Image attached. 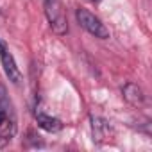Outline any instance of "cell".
<instances>
[{"instance_id":"5b68a950","label":"cell","mask_w":152,"mask_h":152,"mask_svg":"<svg viewBox=\"0 0 152 152\" xmlns=\"http://www.w3.org/2000/svg\"><path fill=\"white\" fill-rule=\"evenodd\" d=\"M36 122H38V125H39L41 129H45V131H48V132H57V131H61V127H63V124H61L57 118L48 116V115H45V113H41V111H36Z\"/></svg>"},{"instance_id":"52a82bcc","label":"cell","mask_w":152,"mask_h":152,"mask_svg":"<svg viewBox=\"0 0 152 152\" xmlns=\"http://www.w3.org/2000/svg\"><path fill=\"white\" fill-rule=\"evenodd\" d=\"M7 116H9V111L0 107V127H2V124L6 122V118H7Z\"/></svg>"},{"instance_id":"277c9868","label":"cell","mask_w":152,"mask_h":152,"mask_svg":"<svg viewBox=\"0 0 152 152\" xmlns=\"http://www.w3.org/2000/svg\"><path fill=\"white\" fill-rule=\"evenodd\" d=\"M122 93H124V99H125L131 106L140 107V106H143V102H145L143 90H141L138 84H134V83H127V84L124 86Z\"/></svg>"},{"instance_id":"6da1fadb","label":"cell","mask_w":152,"mask_h":152,"mask_svg":"<svg viewBox=\"0 0 152 152\" xmlns=\"http://www.w3.org/2000/svg\"><path fill=\"white\" fill-rule=\"evenodd\" d=\"M43 7H45V15H47V20H48L52 31L57 36H64L68 32V20H66L63 2L61 0H45Z\"/></svg>"},{"instance_id":"ba28073f","label":"cell","mask_w":152,"mask_h":152,"mask_svg":"<svg viewBox=\"0 0 152 152\" xmlns=\"http://www.w3.org/2000/svg\"><path fill=\"white\" fill-rule=\"evenodd\" d=\"M93 2H97V0H93Z\"/></svg>"},{"instance_id":"8992f818","label":"cell","mask_w":152,"mask_h":152,"mask_svg":"<svg viewBox=\"0 0 152 152\" xmlns=\"http://www.w3.org/2000/svg\"><path fill=\"white\" fill-rule=\"evenodd\" d=\"M91 129H93V140L95 141H102L109 136V124L102 118H91Z\"/></svg>"},{"instance_id":"3957f363","label":"cell","mask_w":152,"mask_h":152,"mask_svg":"<svg viewBox=\"0 0 152 152\" xmlns=\"http://www.w3.org/2000/svg\"><path fill=\"white\" fill-rule=\"evenodd\" d=\"M0 61H2V66H4V72L7 75V79L13 83V84H18L22 81V73L16 66V61L13 57V54L9 52L7 45L0 39Z\"/></svg>"},{"instance_id":"7a4b0ae2","label":"cell","mask_w":152,"mask_h":152,"mask_svg":"<svg viewBox=\"0 0 152 152\" xmlns=\"http://www.w3.org/2000/svg\"><path fill=\"white\" fill-rule=\"evenodd\" d=\"M75 18H77L79 25H81L86 32H90L91 36L99 38V39H107V38H109V29H107V27L102 23V20H100L99 16H95L91 11L84 9V7H79L77 11H75Z\"/></svg>"}]
</instances>
